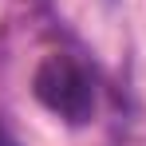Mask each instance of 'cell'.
I'll use <instances>...</instances> for the list:
<instances>
[{
    "mask_svg": "<svg viewBox=\"0 0 146 146\" xmlns=\"http://www.w3.org/2000/svg\"><path fill=\"white\" fill-rule=\"evenodd\" d=\"M32 91L63 122L79 126V122H87L95 115V83H91V75L83 71L79 59L63 55V51H51V55L40 59V67L32 75Z\"/></svg>",
    "mask_w": 146,
    "mask_h": 146,
    "instance_id": "6da1fadb",
    "label": "cell"
},
{
    "mask_svg": "<svg viewBox=\"0 0 146 146\" xmlns=\"http://www.w3.org/2000/svg\"><path fill=\"white\" fill-rule=\"evenodd\" d=\"M0 146H16V142H12V138H8V134H4V130H0Z\"/></svg>",
    "mask_w": 146,
    "mask_h": 146,
    "instance_id": "7a4b0ae2",
    "label": "cell"
}]
</instances>
